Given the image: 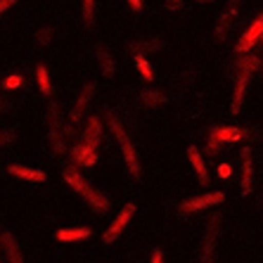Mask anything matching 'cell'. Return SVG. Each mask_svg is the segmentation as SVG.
I'll list each match as a JSON object with an SVG mask.
<instances>
[{
    "mask_svg": "<svg viewBox=\"0 0 263 263\" xmlns=\"http://www.w3.org/2000/svg\"><path fill=\"white\" fill-rule=\"evenodd\" d=\"M135 214V204H123L121 211L117 214V218L109 223V228L102 233V242L104 245H114L119 237L123 235V230H126V226L130 223V218H133Z\"/></svg>",
    "mask_w": 263,
    "mask_h": 263,
    "instance_id": "8992f818",
    "label": "cell"
},
{
    "mask_svg": "<svg viewBox=\"0 0 263 263\" xmlns=\"http://www.w3.org/2000/svg\"><path fill=\"white\" fill-rule=\"evenodd\" d=\"M0 245H3V251L10 263H24V256H22V249H19L17 239L12 237V233H0Z\"/></svg>",
    "mask_w": 263,
    "mask_h": 263,
    "instance_id": "e0dca14e",
    "label": "cell"
},
{
    "mask_svg": "<svg viewBox=\"0 0 263 263\" xmlns=\"http://www.w3.org/2000/svg\"><path fill=\"white\" fill-rule=\"evenodd\" d=\"M57 111H60V107H57V102H52V107H50V117H48L50 145H52V152H55L57 157H62V154H64V138H62V121H60V117H57Z\"/></svg>",
    "mask_w": 263,
    "mask_h": 263,
    "instance_id": "9c48e42d",
    "label": "cell"
},
{
    "mask_svg": "<svg viewBox=\"0 0 263 263\" xmlns=\"http://www.w3.org/2000/svg\"><path fill=\"white\" fill-rule=\"evenodd\" d=\"M261 67H263V64H261Z\"/></svg>",
    "mask_w": 263,
    "mask_h": 263,
    "instance_id": "d590c367",
    "label": "cell"
},
{
    "mask_svg": "<svg viewBox=\"0 0 263 263\" xmlns=\"http://www.w3.org/2000/svg\"><path fill=\"white\" fill-rule=\"evenodd\" d=\"M226 202V192L223 190H214V192H202L197 197H190L185 202L178 204V214L180 216H192L199 214V211H209V209L218 206V204Z\"/></svg>",
    "mask_w": 263,
    "mask_h": 263,
    "instance_id": "5b68a950",
    "label": "cell"
},
{
    "mask_svg": "<svg viewBox=\"0 0 263 263\" xmlns=\"http://www.w3.org/2000/svg\"><path fill=\"white\" fill-rule=\"evenodd\" d=\"M24 86V76L22 73H10L5 81H3V90H17V88Z\"/></svg>",
    "mask_w": 263,
    "mask_h": 263,
    "instance_id": "d4e9b609",
    "label": "cell"
},
{
    "mask_svg": "<svg viewBox=\"0 0 263 263\" xmlns=\"http://www.w3.org/2000/svg\"><path fill=\"white\" fill-rule=\"evenodd\" d=\"M81 142H86L92 149L100 147V142H102V121H100V117H88L86 128L81 133Z\"/></svg>",
    "mask_w": 263,
    "mask_h": 263,
    "instance_id": "9a60e30c",
    "label": "cell"
},
{
    "mask_svg": "<svg viewBox=\"0 0 263 263\" xmlns=\"http://www.w3.org/2000/svg\"><path fill=\"white\" fill-rule=\"evenodd\" d=\"M164 7L168 10V12H180V10L185 7V0H166Z\"/></svg>",
    "mask_w": 263,
    "mask_h": 263,
    "instance_id": "83f0119b",
    "label": "cell"
},
{
    "mask_svg": "<svg viewBox=\"0 0 263 263\" xmlns=\"http://www.w3.org/2000/svg\"><path fill=\"white\" fill-rule=\"evenodd\" d=\"M258 67H261V57L256 55H245L235 62V88H233V98H230V114L233 117H237L242 111V102H245L249 79Z\"/></svg>",
    "mask_w": 263,
    "mask_h": 263,
    "instance_id": "7a4b0ae2",
    "label": "cell"
},
{
    "mask_svg": "<svg viewBox=\"0 0 263 263\" xmlns=\"http://www.w3.org/2000/svg\"><path fill=\"white\" fill-rule=\"evenodd\" d=\"M128 50L130 52H135V55H149V52H159V50H164V43L161 41H133V43H128Z\"/></svg>",
    "mask_w": 263,
    "mask_h": 263,
    "instance_id": "ffe728a7",
    "label": "cell"
},
{
    "mask_svg": "<svg viewBox=\"0 0 263 263\" xmlns=\"http://www.w3.org/2000/svg\"><path fill=\"white\" fill-rule=\"evenodd\" d=\"M64 183L71 187L73 192H79L83 199H86V204L95 211V214H107L111 209V202L107 199V197L102 195L100 190H95L90 183H88L86 178L79 173V168L76 166H67L64 168Z\"/></svg>",
    "mask_w": 263,
    "mask_h": 263,
    "instance_id": "6da1fadb",
    "label": "cell"
},
{
    "mask_svg": "<svg viewBox=\"0 0 263 263\" xmlns=\"http://www.w3.org/2000/svg\"><path fill=\"white\" fill-rule=\"evenodd\" d=\"M230 176H233V166H230V164H220V166H218V178L228 180Z\"/></svg>",
    "mask_w": 263,
    "mask_h": 263,
    "instance_id": "f1b7e54d",
    "label": "cell"
},
{
    "mask_svg": "<svg viewBox=\"0 0 263 263\" xmlns=\"http://www.w3.org/2000/svg\"><path fill=\"white\" fill-rule=\"evenodd\" d=\"M92 95H95V83H86L83 90L79 92V100L73 104L71 114H69V123H71V126H76L81 119L86 117V109H88V104L92 102Z\"/></svg>",
    "mask_w": 263,
    "mask_h": 263,
    "instance_id": "4fadbf2b",
    "label": "cell"
},
{
    "mask_svg": "<svg viewBox=\"0 0 263 263\" xmlns=\"http://www.w3.org/2000/svg\"><path fill=\"white\" fill-rule=\"evenodd\" d=\"M95 60H98V67H100V73L104 79H111L117 73V64H114V57L109 55L107 48H98L95 50Z\"/></svg>",
    "mask_w": 263,
    "mask_h": 263,
    "instance_id": "d6986e66",
    "label": "cell"
},
{
    "mask_svg": "<svg viewBox=\"0 0 263 263\" xmlns=\"http://www.w3.org/2000/svg\"><path fill=\"white\" fill-rule=\"evenodd\" d=\"M261 43H263V36H261Z\"/></svg>",
    "mask_w": 263,
    "mask_h": 263,
    "instance_id": "e575fe53",
    "label": "cell"
},
{
    "mask_svg": "<svg viewBox=\"0 0 263 263\" xmlns=\"http://www.w3.org/2000/svg\"><path fill=\"white\" fill-rule=\"evenodd\" d=\"M239 157H242V183H239V195L242 197H249L251 192H254V154H251L249 147H245L242 152H239Z\"/></svg>",
    "mask_w": 263,
    "mask_h": 263,
    "instance_id": "ba28073f",
    "label": "cell"
},
{
    "mask_svg": "<svg viewBox=\"0 0 263 263\" xmlns=\"http://www.w3.org/2000/svg\"><path fill=\"white\" fill-rule=\"evenodd\" d=\"M7 107H10V104H0V111H3V109H7Z\"/></svg>",
    "mask_w": 263,
    "mask_h": 263,
    "instance_id": "836d02e7",
    "label": "cell"
},
{
    "mask_svg": "<svg viewBox=\"0 0 263 263\" xmlns=\"http://www.w3.org/2000/svg\"><path fill=\"white\" fill-rule=\"evenodd\" d=\"M17 140V128H0V149L10 147Z\"/></svg>",
    "mask_w": 263,
    "mask_h": 263,
    "instance_id": "484cf974",
    "label": "cell"
},
{
    "mask_svg": "<svg viewBox=\"0 0 263 263\" xmlns=\"http://www.w3.org/2000/svg\"><path fill=\"white\" fill-rule=\"evenodd\" d=\"M249 130L247 128H237V126H214L206 135V154L216 157L220 154V147L230 145V142H239L242 138H247Z\"/></svg>",
    "mask_w": 263,
    "mask_h": 263,
    "instance_id": "277c9868",
    "label": "cell"
},
{
    "mask_svg": "<svg viewBox=\"0 0 263 263\" xmlns=\"http://www.w3.org/2000/svg\"><path fill=\"white\" fill-rule=\"evenodd\" d=\"M95 7H98V0H81V17L86 26L95 24Z\"/></svg>",
    "mask_w": 263,
    "mask_h": 263,
    "instance_id": "cb8c5ba5",
    "label": "cell"
},
{
    "mask_svg": "<svg viewBox=\"0 0 263 263\" xmlns=\"http://www.w3.org/2000/svg\"><path fill=\"white\" fill-rule=\"evenodd\" d=\"M104 119H107V126H109L111 135L117 138L119 147H121V154H123V161H126V168H128V173L135 178V180H138V178H140V161H138L135 147H133V142H130V135L126 133L123 123L119 121V117L114 114V111H107V114H104Z\"/></svg>",
    "mask_w": 263,
    "mask_h": 263,
    "instance_id": "3957f363",
    "label": "cell"
},
{
    "mask_svg": "<svg viewBox=\"0 0 263 263\" xmlns=\"http://www.w3.org/2000/svg\"><path fill=\"white\" fill-rule=\"evenodd\" d=\"M17 3H19V0H0V17H3L7 10H12Z\"/></svg>",
    "mask_w": 263,
    "mask_h": 263,
    "instance_id": "f546056e",
    "label": "cell"
},
{
    "mask_svg": "<svg viewBox=\"0 0 263 263\" xmlns=\"http://www.w3.org/2000/svg\"><path fill=\"white\" fill-rule=\"evenodd\" d=\"M36 83L45 98L52 95V81H50V73H48V67H45V64H38L36 67Z\"/></svg>",
    "mask_w": 263,
    "mask_h": 263,
    "instance_id": "44dd1931",
    "label": "cell"
},
{
    "mask_svg": "<svg viewBox=\"0 0 263 263\" xmlns=\"http://www.w3.org/2000/svg\"><path fill=\"white\" fill-rule=\"evenodd\" d=\"M197 5H209V3H216V0H195Z\"/></svg>",
    "mask_w": 263,
    "mask_h": 263,
    "instance_id": "d6a6232c",
    "label": "cell"
},
{
    "mask_svg": "<svg viewBox=\"0 0 263 263\" xmlns=\"http://www.w3.org/2000/svg\"><path fill=\"white\" fill-rule=\"evenodd\" d=\"M98 159H100L98 149L88 147L86 142L79 140L71 147V161H73V166H79V168H92V166L98 164Z\"/></svg>",
    "mask_w": 263,
    "mask_h": 263,
    "instance_id": "30bf717a",
    "label": "cell"
},
{
    "mask_svg": "<svg viewBox=\"0 0 263 263\" xmlns=\"http://www.w3.org/2000/svg\"><path fill=\"white\" fill-rule=\"evenodd\" d=\"M237 14H239V0H233V3H230V5L220 12L218 24H216V41H218V43H223V41H226L228 31H230L233 22L237 19Z\"/></svg>",
    "mask_w": 263,
    "mask_h": 263,
    "instance_id": "7c38bea8",
    "label": "cell"
},
{
    "mask_svg": "<svg viewBox=\"0 0 263 263\" xmlns=\"http://www.w3.org/2000/svg\"><path fill=\"white\" fill-rule=\"evenodd\" d=\"M187 159H190L192 164V171H195L197 180H199V185H204L206 187L209 185V171H206V161H204V154L197 149V147H187Z\"/></svg>",
    "mask_w": 263,
    "mask_h": 263,
    "instance_id": "2e32d148",
    "label": "cell"
},
{
    "mask_svg": "<svg viewBox=\"0 0 263 263\" xmlns=\"http://www.w3.org/2000/svg\"><path fill=\"white\" fill-rule=\"evenodd\" d=\"M152 263H164V254H161V249L152 251Z\"/></svg>",
    "mask_w": 263,
    "mask_h": 263,
    "instance_id": "1f68e13d",
    "label": "cell"
},
{
    "mask_svg": "<svg viewBox=\"0 0 263 263\" xmlns=\"http://www.w3.org/2000/svg\"><path fill=\"white\" fill-rule=\"evenodd\" d=\"M90 235H92V228L81 226V228H62V230L55 233V237L60 242H81V239H88Z\"/></svg>",
    "mask_w": 263,
    "mask_h": 263,
    "instance_id": "ac0fdd59",
    "label": "cell"
},
{
    "mask_svg": "<svg viewBox=\"0 0 263 263\" xmlns=\"http://www.w3.org/2000/svg\"><path fill=\"white\" fill-rule=\"evenodd\" d=\"M126 3H128V7L133 10V12H142V7H145L142 0H126Z\"/></svg>",
    "mask_w": 263,
    "mask_h": 263,
    "instance_id": "4dcf8cb0",
    "label": "cell"
},
{
    "mask_svg": "<svg viewBox=\"0 0 263 263\" xmlns=\"http://www.w3.org/2000/svg\"><path fill=\"white\" fill-rule=\"evenodd\" d=\"M7 173L12 178H19V180H26V183H45L48 180V173L45 171L29 168V166H22V164H10L7 166Z\"/></svg>",
    "mask_w": 263,
    "mask_h": 263,
    "instance_id": "5bb4252c",
    "label": "cell"
},
{
    "mask_svg": "<svg viewBox=\"0 0 263 263\" xmlns=\"http://www.w3.org/2000/svg\"><path fill=\"white\" fill-rule=\"evenodd\" d=\"M218 226H220V216L214 214V220H209V230L202 245V263H211L216 256V242H218Z\"/></svg>",
    "mask_w": 263,
    "mask_h": 263,
    "instance_id": "8fae6325",
    "label": "cell"
},
{
    "mask_svg": "<svg viewBox=\"0 0 263 263\" xmlns=\"http://www.w3.org/2000/svg\"><path fill=\"white\" fill-rule=\"evenodd\" d=\"M261 36H263V12L258 14L254 22L249 24V29L239 36V41H237V45H235V50H237V55H247L251 48L256 43H261Z\"/></svg>",
    "mask_w": 263,
    "mask_h": 263,
    "instance_id": "52a82bcc",
    "label": "cell"
},
{
    "mask_svg": "<svg viewBox=\"0 0 263 263\" xmlns=\"http://www.w3.org/2000/svg\"><path fill=\"white\" fill-rule=\"evenodd\" d=\"M138 100H140L145 107H161V104L168 102V98H166L164 92H157V90H142Z\"/></svg>",
    "mask_w": 263,
    "mask_h": 263,
    "instance_id": "7402d4cb",
    "label": "cell"
},
{
    "mask_svg": "<svg viewBox=\"0 0 263 263\" xmlns=\"http://www.w3.org/2000/svg\"><path fill=\"white\" fill-rule=\"evenodd\" d=\"M135 69L140 71V76L145 81H154V67L145 55H135Z\"/></svg>",
    "mask_w": 263,
    "mask_h": 263,
    "instance_id": "603a6c76",
    "label": "cell"
},
{
    "mask_svg": "<svg viewBox=\"0 0 263 263\" xmlns=\"http://www.w3.org/2000/svg\"><path fill=\"white\" fill-rule=\"evenodd\" d=\"M50 41H52V29L50 26H41L36 31V45L45 48V45H50Z\"/></svg>",
    "mask_w": 263,
    "mask_h": 263,
    "instance_id": "4316f807",
    "label": "cell"
}]
</instances>
